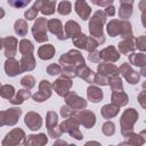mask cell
Listing matches in <instances>:
<instances>
[{
    "label": "cell",
    "instance_id": "e575fe53",
    "mask_svg": "<svg viewBox=\"0 0 146 146\" xmlns=\"http://www.w3.org/2000/svg\"><path fill=\"white\" fill-rule=\"evenodd\" d=\"M56 2L57 0H42L40 11L46 16L52 15L56 9Z\"/></svg>",
    "mask_w": 146,
    "mask_h": 146
},
{
    "label": "cell",
    "instance_id": "1f68e13d",
    "mask_svg": "<svg viewBox=\"0 0 146 146\" xmlns=\"http://www.w3.org/2000/svg\"><path fill=\"white\" fill-rule=\"evenodd\" d=\"M111 100L113 104L117 105L119 107H122L129 103V97L124 91H113L111 95Z\"/></svg>",
    "mask_w": 146,
    "mask_h": 146
},
{
    "label": "cell",
    "instance_id": "ba28073f",
    "mask_svg": "<svg viewBox=\"0 0 146 146\" xmlns=\"http://www.w3.org/2000/svg\"><path fill=\"white\" fill-rule=\"evenodd\" d=\"M21 115L22 110L19 107H11L6 111H0V128L3 125H15L18 122Z\"/></svg>",
    "mask_w": 146,
    "mask_h": 146
},
{
    "label": "cell",
    "instance_id": "836d02e7",
    "mask_svg": "<svg viewBox=\"0 0 146 146\" xmlns=\"http://www.w3.org/2000/svg\"><path fill=\"white\" fill-rule=\"evenodd\" d=\"M129 62L130 64L135 66L143 67L146 65V55L145 52H130L129 55Z\"/></svg>",
    "mask_w": 146,
    "mask_h": 146
},
{
    "label": "cell",
    "instance_id": "db71d44e",
    "mask_svg": "<svg viewBox=\"0 0 146 146\" xmlns=\"http://www.w3.org/2000/svg\"><path fill=\"white\" fill-rule=\"evenodd\" d=\"M104 13L106 14V16H114L115 15V8L112 5H110V6L106 7V9H105Z\"/></svg>",
    "mask_w": 146,
    "mask_h": 146
},
{
    "label": "cell",
    "instance_id": "7402d4cb",
    "mask_svg": "<svg viewBox=\"0 0 146 146\" xmlns=\"http://www.w3.org/2000/svg\"><path fill=\"white\" fill-rule=\"evenodd\" d=\"M145 135V131L140 132V133H136V132H129L127 133L125 136H123L125 138L124 141H122L120 145H133V146H140V145H144L146 139L144 137Z\"/></svg>",
    "mask_w": 146,
    "mask_h": 146
},
{
    "label": "cell",
    "instance_id": "5b68a950",
    "mask_svg": "<svg viewBox=\"0 0 146 146\" xmlns=\"http://www.w3.org/2000/svg\"><path fill=\"white\" fill-rule=\"evenodd\" d=\"M79 121L76 120L75 115L66 117L60 124H59V129L62 130V132H66L68 133L71 137L75 138L76 140H82L83 139V135L81 133L80 129H79Z\"/></svg>",
    "mask_w": 146,
    "mask_h": 146
},
{
    "label": "cell",
    "instance_id": "4fadbf2b",
    "mask_svg": "<svg viewBox=\"0 0 146 146\" xmlns=\"http://www.w3.org/2000/svg\"><path fill=\"white\" fill-rule=\"evenodd\" d=\"M65 103L67 106H70L72 110H84L87 107V100L82 97H80L75 91H70L65 97Z\"/></svg>",
    "mask_w": 146,
    "mask_h": 146
},
{
    "label": "cell",
    "instance_id": "52a82bcc",
    "mask_svg": "<svg viewBox=\"0 0 146 146\" xmlns=\"http://www.w3.org/2000/svg\"><path fill=\"white\" fill-rule=\"evenodd\" d=\"M46 127H47V131L49 137L57 139L62 136V130L59 129V124H58V115L56 112L54 111H48L47 115H46Z\"/></svg>",
    "mask_w": 146,
    "mask_h": 146
},
{
    "label": "cell",
    "instance_id": "e0dca14e",
    "mask_svg": "<svg viewBox=\"0 0 146 146\" xmlns=\"http://www.w3.org/2000/svg\"><path fill=\"white\" fill-rule=\"evenodd\" d=\"M99 57H100V60L114 63L120 59L121 55H120V51L114 46H108L99 51Z\"/></svg>",
    "mask_w": 146,
    "mask_h": 146
},
{
    "label": "cell",
    "instance_id": "7dc6e473",
    "mask_svg": "<svg viewBox=\"0 0 146 146\" xmlns=\"http://www.w3.org/2000/svg\"><path fill=\"white\" fill-rule=\"evenodd\" d=\"M94 83H96L98 86H108V78L105 75H102L99 73H95Z\"/></svg>",
    "mask_w": 146,
    "mask_h": 146
},
{
    "label": "cell",
    "instance_id": "ac0fdd59",
    "mask_svg": "<svg viewBox=\"0 0 146 146\" xmlns=\"http://www.w3.org/2000/svg\"><path fill=\"white\" fill-rule=\"evenodd\" d=\"M3 41V48H5V56L7 58L14 57L17 54V46H18V41L15 36H6L5 39H2Z\"/></svg>",
    "mask_w": 146,
    "mask_h": 146
},
{
    "label": "cell",
    "instance_id": "603a6c76",
    "mask_svg": "<svg viewBox=\"0 0 146 146\" xmlns=\"http://www.w3.org/2000/svg\"><path fill=\"white\" fill-rule=\"evenodd\" d=\"M74 10L81 19L87 21L88 18H90L91 8L89 7V5L84 0H76L74 3Z\"/></svg>",
    "mask_w": 146,
    "mask_h": 146
},
{
    "label": "cell",
    "instance_id": "680465c9",
    "mask_svg": "<svg viewBox=\"0 0 146 146\" xmlns=\"http://www.w3.org/2000/svg\"><path fill=\"white\" fill-rule=\"evenodd\" d=\"M2 47H3V41H2V39H0V50L2 49Z\"/></svg>",
    "mask_w": 146,
    "mask_h": 146
},
{
    "label": "cell",
    "instance_id": "cb8c5ba5",
    "mask_svg": "<svg viewBox=\"0 0 146 146\" xmlns=\"http://www.w3.org/2000/svg\"><path fill=\"white\" fill-rule=\"evenodd\" d=\"M75 76L83 79L86 82L88 83H94V76H95V72L89 68L86 64H81L76 67L75 70Z\"/></svg>",
    "mask_w": 146,
    "mask_h": 146
},
{
    "label": "cell",
    "instance_id": "c3c4849f",
    "mask_svg": "<svg viewBox=\"0 0 146 146\" xmlns=\"http://www.w3.org/2000/svg\"><path fill=\"white\" fill-rule=\"evenodd\" d=\"M59 113H60V115H62L64 119H66V117H70V116L75 115L76 111L72 110V108H71L70 106H67V105H64V106H62V107H60Z\"/></svg>",
    "mask_w": 146,
    "mask_h": 146
},
{
    "label": "cell",
    "instance_id": "8992f818",
    "mask_svg": "<svg viewBox=\"0 0 146 146\" xmlns=\"http://www.w3.org/2000/svg\"><path fill=\"white\" fill-rule=\"evenodd\" d=\"M47 23H48V21L44 17H39L34 22V24L32 26V34H33V38L36 42L42 43V42L48 41V35H47L48 25H47Z\"/></svg>",
    "mask_w": 146,
    "mask_h": 146
},
{
    "label": "cell",
    "instance_id": "9f6ffc18",
    "mask_svg": "<svg viewBox=\"0 0 146 146\" xmlns=\"http://www.w3.org/2000/svg\"><path fill=\"white\" fill-rule=\"evenodd\" d=\"M120 3H129V5H133V0H120Z\"/></svg>",
    "mask_w": 146,
    "mask_h": 146
},
{
    "label": "cell",
    "instance_id": "816d5d0a",
    "mask_svg": "<svg viewBox=\"0 0 146 146\" xmlns=\"http://www.w3.org/2000/svg\"><path fill=\"white\" fill-rule=\"evenodd\" d=\"M114 0H91V2L96 6H100V7H107L113 3Z\"/></svg>",
    "mask_w": 146,
    "mask_h": 146
},
{
    "label": "cell",
    "instance_id": "30bf717a",
    "mask_svg": "<svg viewBox=\"0 0 146 146\" xmlns=\"http://www.w3.org/2000/svg\"><path fill=\"white\" fill-rule=\"evenodd\" d=\"M72 42L74 46H76L80 49L87 50L88 52L95 50L98 46V43L91 38V36H87L86 34H83L82 32L79 33L78 35H75L74 38H72Z\"/></svg>",
    "mask_w": 146,
    "mask_h": 146
},
{
    "label": "cell",
    "instance_id": "9a60e30c",
    "mask_svg": "<svg viewBox=\"0 0 146 146\" xmlns=\"http://www.w3.org/2000/svg\"><path fill=\"white\" fill-rule=\"evenodd\" d=\"M119 73L122 74V76L128 81V83L130 84H136L139 82V79H140V74L139 72L135 71L130 64L128 63H123L121 64V66L119 67Z\"/></svg>",
    "mask_w": 146,
    "mask_h": 146
},
{
    "label": "cell",
    "instance_id": "4dcf8cb0",
    "mask_svg": "<svg viewBox=\"0 0 146 146\" xmlns=\"http://www.w3.org/2000/svg\"><path fill=\"white\" fill-rule=\"evenodd\" d=\"M87 97L92 103H99V102H102V99L104 97L103 90L100 88H98L97 86H89L87 89Z\"/></svg>",
    "mask_w": 146,
    "mask_h": 146
},
{
    "label": "cell",
    "instance_id": "2e32d148",
    "mask_svg": "<svg viewBox=\"0 0 146 146\" xmlns=\"http://www.w3.org/2000/svg\"><path fill=\"white\" fill-rule=\"evenodd\" d=\"M24 123L32 131H36L42 127V117L36 112H27L24 117Z\"/></svg>",
    "mask_w": 146,
    "mask_h": 146
},
{
    "label": "cell",
    "instance_id": "f5cc1de1",
    "mask_svg": "<svg viewBox=\"0 0 146 146\" xmlns=\"http://www.w3.org/2000/svg\"><path fill=\"white\" fill-rule=\"evenodd\" d=\"M145 96H146V91L143 89L141 92L138 95V102H139V104H140V106H141L143 108L146 107V104H145Z\"/></svg>",
    "mask_w": 146,
    "mask_h": 146
},
{
    "label": "cell",
    "instance_id": "83f0119b",
    "mask_svg": "<svg viewBox=\"0 0 146 146\" xmlns=\"http://www.w3.org/2000/svg\"><path fill=\"white\" fill-rule=\"evenodd\" d=\"M120 112V107L113 103L111 104H106L102 107L100 110V114L104 119L108 120V119H112V117H115Z\"/></svg>",
    "mask_w": 146,
    "mask_h": 146
},
{
    "label": "cell",
    "instance_id": "484cf974",
    "mask_svg": "<svg viewBox=\"0 0 146 146\" xmlns=\"http://www.w3.org/2000/svg\"><path fill=\"white\" fill-rule=\"evenodd\" d=\"M48 143V137L46 136V133H38V135H30L27 136V138H25L24 145L30 146H43Z\"/></svg>",
    "mask_w": 146,
    "mask_h": 146
},
{
    "label": "cell",
    "instance_id": "60d3db41",
    "mask_svg": "<svg viewBox=\"0 0 146 146\" xmlns=\"http://www.w3.org/2000/svg\"><path fill=\"white\" fill-rule=\"evenodd\" d=\"M132 15V5L121 3L119 8V17L121 19H128Z\"/></svg>",
    "mask_w": 146,
    "mask_h": 146
},
{
    "label": "cell",
    "instance_id": "ee69618b",
    "mask_svg": "<svg viewBox=\"0 0 146 146\" xmlns=\"http://www.w3.org/2000/svg\"><path fill=\"white\" fill-rule=\"evenodd\" d=\"M102 132L105 136H113L115 133V124L112 121H106L102 127Z\"/></svg>",
    "mask_w": 146,
    "mask_h": 146
},
{
    "label": "cell",
    "instance_id": "f35d334b",
    "mask_svg": "<svg viewBox=\"0 0 146 146\" xmlns=\"http://www.w3.org/2000/svg\"><path fill=\"white\" fill-rule=\"evenodd\" d=\"M108 84L112 89V91H123V84L122 79L117 75H111L108 76Z\"/></svg>",
    "mask_w": 146,
    "mask_h": 146
},
{
    "label": "cell",
    "instance_id": "d6986e66",
    "mask_svg": "<svg viewBox=\"0 0 146 146\" xmlns=\"http://www.w3.org/2000/svg\"><path fill=\"white\" fill-rule=\"evenodd\" d=\"M47 25H48V30H49L52 34H55L59 40H65V39H66L65 33H64L63 24H62V22H60L59 19H57V18H51V19L48 21Z\"/></svg>",
    "mask_w": 146,
    "mask_h": 146
},
{
    "label": "cell",
    "instance_id": "4316f807",
    "mask_svg": "<svg viewBox=\"0 0 146 146\" xmlns=\"http://www.w3.org/2000/svg\"><path fill=\"white\" fill-rule=\"evenodd\" d=\"M64 33L66 39L67 38H74L79 33H81V26L75 21H67L64 25Z\"/></svg>",
    "mask_w": 146,
    "mask_h": 146
},
{
    "label": "cell",
    "instance_id": "8fae6325",
    "mask_svg": "<svg viewBox=\"0 0 146 146\" xmlns=\"http://www.w3.org/2000/svg\"><path fill=\"white\" fill-rule=\"evenodd\" d=\"M52 94V84L48 80H41L39 83V91L32 95V98L35 103H42L50 98Z\"/></svg>",
    "mask_w": 146,
    "mask_h": 146
},
{
    "label": "cell",
    "instance_id": "277c9868",
    "mask_svg": "<svg viewBox=\"0 0 146 146\" xmlns=\"http://www.w3.org/2000/svg\"><path fill=\"white\" fill-rule=\"evenodd\" d=\"M138 116H139V114L135 108H128L122 113L121 119H120L122 136H125L127 133L133 131V125L137 122Z\"/></svg>",
    "mask_w": 146,
    "mask_h": 146
},
{
    "label": "cell",
    "instance_id": "44dd1931",
    "mask_svg": "<svg viewBox=\"0 0 146 146\" xmlns=\"http://www.w3.org/2000/svg\"><path fill=\"white\" fill-rule=\"evenodd\" d=\"M5 72L10 78H14V76L21 74L22 73V70H21L19 62L16 60L14 57L7 58V60L5 62Z\"/></svg>",
    "mask_w": 146,
    "mask_h": 146
},
{
    "label": "cell",
    "instance_id": "d4e9b609",
    "mask_svg": "<svg viewBox=\"0 0 146 146\" xmlns=\"http://www.w3.org/2000/svg\"><path fill=\"white\" fill-rule=\"evenodd\" d=\"M97 73L105 75L107 78L111 75H117L119 74V67H116L111 62H102L97 66Z\"/></svg>",
    "mask_w": 146,
    "mask_h": 146
},
{
    "label": "cell",
    "instance_id": "bcb514c9",
    "mask_svg": "<svg viewBox=\"0 0 146 146\" xmlns=\"http://www.w3.org/2000/svg\"><path fill=\"white\" fill-rule=\"evenodd\" d=\"M47 73H48L49 75H52V76L58 75V74L62 73V67H60L59 64H55V63H52V64L48 65V67H47Z\"/></svg>",
    "mask_w": 146,
    "mask_h": 146
},
{
    "label": "cell",
    "instance_id": "3957f363",
    "mask_svg": "<svg viewBox=\"0 0 146 146\" xmlns=\"http://www.w3.org/2000/svg\"><path fill=\"white\" fill-rule=\"evenodd\" d=\"M106 31L110 36L115 38V36H128L132 34V27L131 23L128 19H112L107 23L106 25Z\"/></svg>",
    "mask_w": 146,
    "mask_h": 146
},
{
    "label": "cell",
    "instance_id": "5bb4252c",
    "mask_svg": "<svg viewBox=\"0 0 146 146\" xmlns=\"http://www.w3.org/2000/svg\"><path fill=\"white\" fill-rule=\"evenodd\" d=\"M75 117L79 121V123L87 129L92 128L96 123V115L94 112H91L89 110H81V111L76 112Z\"/></svg>",
    "mask_w": 146,
    "mask_h": 146
},
{
    "label": "cell",
    "instance_id": "9c48e42d",
    "mask_svg": "<svg viewBox=\"0 0 146 146\" xmlns=\"http://www.w3.org/2000/svg\"><path fill=\"white\" fill-rule=\"evenodd\" d=\"M25 132L23 129L21 128H14L13 130H10L5 139L2 140V145L3 146H16V145H21V144H24L25 141Z\"/></svg>",
    "mask_w": 146,
    "mask_h": 146
},
{
    "label": "cell",
    "instance_id": "8d00e7d4",
    "mask_svg": "<svg viewBox=\"0 0 146 146\" xmlns=\"http://www.w3.org/2000/svg\"><path fill=\"white\" fill-rule=\"evenodd\" d=\"M18 49L23 56L24 55H32L33 50H34V46L29 39H22L18 43Z\"/></svg>",
    "mask_w": 146,
    "mask_h": 146
},
{
    "label": "cell",
    "instance_id": "b9f144b4",
    "mask_svg": "<svg viewBox=\"0 0 146 146\" xmlns=\"http://www.w3.org/2000/svg\"><path fill=\"white\" fill-rule=\"evenodd\" d=\"M57 11L59 15H63V16H66L68 15L71 11H72V3L67 0H64V1H60L58 3V7H57Z\"/></svg>",
    "mask_w": 146,
    "mask_h": 146
},
{
    "label": "cell",
    "instance_id": "f546056e",
    "mask_svg": "<svg viewBox=\"0 0 146 146\" xmlns=\"http://www.w3.org/2000/svg\"><path fill=\"white\" fill-rule=\"evenodd\" d=\"M19 64H21V70L22 72H30L32 70H34L35 67V58L32 55H24L22 56L21 60H19Z\"/></svg>",
    "mask_w": 146,
    "mask_h": 146
},
{
    "label": "cell",
    "instance_id": "74e56055",
    "mask_svg": "<svg viewBox=\"0 0 146 146\" xmlns=\"http://www.w3.org/2000/svg\"><path fill=\"white\" fill-rule=\"evenodd\" d=\"M41 3H42V0H36V1L33 3V6H32L30 9H27V10L25 11L24 16H25V18H26L27 21H33V19L36 18V15H38V13H39L40 9H41Z\"/></svg>",
    "mask_w": 146,
    "mask_h": 146
},
{
    "label": "cell",
    "instance_id": "ffe728a7",
    "mask_svg": "<svg viewBox=\"0 0 146 146\" xmlns=\"http://www.w3.org/2000/svg\"><path fill=\"white\" fill-rule=\"evenodd\" d=\"M119 51L123 55H129L130 52H133L136 47H135V36L132 34L128 35V36H124L122 41L119 42Z\"/></svg>",
    "mask_w": 146,
    "mask_h": 146
},
{
    "label": "cell",
    "instance_id": "7c38bea8",
    "mask_svg": "<svg viewBox=\"0 0 146 146\" xmlns=\"http://www.w3.org/2000/svg\"><path fill=\"white\" fill-rule=\"evenodd\" d=\"M72 86H73L72 79L62 75V76H59L58 79L55 80V82L52 83V89L55 90V92H56L58 96L65 97V96L70 92Z\"/></svg>",
    "mask_w": 146,
    "mask_h": 146
},
{
    "label": "cell",
    "instance_id": "f907efd6",
    "mask_svg": "<svg viewBox=\"0 0 146 146\" xmlns=\"http://www.w3.org/2000/svg\"><path fill=\"white\" fill-rule=\"evenodd\" d=\"M88 59L92 63H100V57H99V51H97L96 49L90 51L88 55Z\"/></svg>",
    "mask_w": 146,
    "mask_h": 146
},
{
    "label": "cell",
    "instance_id": "d590c367",
    "mask_svg": "<svg viewBox=\"0 0 146 146\" xmlns=\"http://www.w3.org/2000/svg\"><path fill=\"white\" fill-rule=\"evenodd\" d=\"M14 31L18 36H25L29 31V25L25 19H17L14 24Z\"/></svg>",
    "mask_w": 146,
    "mask_h": 146
},
{
    "label": "cell",
    "instance_id": "6da1fadb",
    "mask_svg": "<svg viewBox=\"0 0 146 146\" xmlns=\"http://www.w3.org/2000/svg\"><path fill=\"white\" fill-rule=\"evenodd\" d=\"M81 64H86L82 54L79 50L71 49L59 57V65L62 67L60 74L70 79L75 78V70Z\"/></svg>",
    "mask_w": 146,
    "mask_h": 146
},
{
    "label": "cell",
    "instance_id": "d6a6232c",
    "mask_svg": "<svg viewBox=\"0 0 146 146\" xmlns=\"http://www.w3.org/2000/svg\"><path fill=\"white\" fill-rule=\"evenodd\" d=\"M32 95H31V91L29 90V89H19L16 94H15V96L9 100L11 104H14V105H19V104H23L26 99H29L30 97H31Z\"/></svg>",
    "mask_w": 146,
    "mask_h": 146
},
{
    "label": "cell",
    "instance_id": "7bdbcfd3",
    "mask_svg": "<svg viewBox=\"0 0 146 146\" xmlns=\"http://www.w3.org/2000/svg\"><path fill=\"white\" fill-rule=\"evenodd\" d=\"M21 84H22L23 88L31 90L35 86V79L32 75H25L21 79Z\"/></svg>",
    "mask_w": 146,
    "mask_h": 146
},
{
    "label": "cell",
    "instance_id": "681fc988",
    "mask_svg": "<svg viewBox=\"0 0 146 146\" xmlns=\"http://www.w3.org/2000/svg\"><path fill=\"white\" fill-rule=\"evenodd\" d=\"M8 5L14 7V8H23V7H26L31 0H7Z\"/></svg>",
    "mask_w": 146,
    "mask_h": 146
},
{
    "label": "cell",
    "instance_id": "f1b7e54d",
    "mask_svg": "<svg viewBox=\"0 0 146 146\" xmlns=\"http://www.w3.org/2000/svg\"><path fill=\"white\" fill-rule=\"evenodd\" d=\"M55 52H56V49L52 44L50 43H47V44H43L41 46L39 49H38V56L39 58L43 59V60H48V59H51L54 56H55Z\"/></svg>",
    "mask_w": 146,
    "mask_h": 146
},
{
    "label": "cell",
    "instance_id": "ab89813d",
    "mask_svg": "<svg viewBox=\"0 0 146 146\" xmlns=\"http://www.w3.org/2000/svg\"><path fill=\"white\" fill-rule=\"evenodd\" d=\"M0 96L5 99L10 100L15 96V88L11 84H3L0 88Z\"/></svg>",
    "mask_w": 146,
    "mask_h": 146
},
{
    "label": "cell",
    "instance_id": "7a4b0ae2",
    "mask_svg": "<svg viewBox=\"0 0 146 146\" xmlns=\"http://www.w3.org/2000/svg\"><path fill=\"white\" fill-rule=\"evenodd\" d=\"M106 14L103 10H97L91 16L89 21V33L90 36L99 44H103L105 42V35H104V24L106 23Z\"/></svg>",
    "mask_w": 146,
    "mask_h": 146
},
{
    "label": "cell",
    "instance_id": "f6af8a7d",
    "mask_svg": "<svg viewBox=\"0 0 146 146\" xmlns=\"http://www.w3.org/2000/svg\"><path fill=\"white\" fill-rule=\"evenodd\" d=\"M135 47L137 49H139L141 52H144L146 50V36L140 35L137 39H135Z\"/></svg>",
    "mask_w": 146,
    "mask_h": 146
},
{
    "label": "cell",
    "instance_id": "91938a15",
    "mask_svg": "<svg viewBox=\"0 0 146 146\" xmlns=\"http://www.w3.org/2000/svg\"><path fill=\"white\" fill-rule=\"evenodd\" d=\"M0 88H1V83H0Z\"/></svg>",
    "mask_w": 146,
    "mask_h": 146
},
{
    "label": "cell",
    "instance_id": "11a10c76",
    "mask_svg": "<svg viewBox=\"0 0 146 146\" xmlns=\"http://www.w3.org/2000/svg\"><path fill=\"white\" fill-rule=\"evenodd\" d=\"M57 145H67V141L65 140H57L54 143V146H57Z\"/></svg>",
    "mask_w": 146,
    "mask_h": 146
},
{
    "label": "cell",
    "instance_id": "6f0895ef",
    "mask_svg": "<svg viewBox=\"0 0 146 146\" xmlns=\"http://www.w3.org/2000/svg\"><path fill=\"white\" fill-rule=\"evenodd\" d=\"M5 15H6V13H5L3 8H1V7H0V19H1V18H3V17H5Z\"/></svg>",
    "mask_w": 146,
    "mask_h": 146
}]
</instances>
